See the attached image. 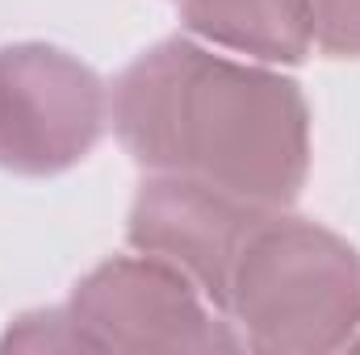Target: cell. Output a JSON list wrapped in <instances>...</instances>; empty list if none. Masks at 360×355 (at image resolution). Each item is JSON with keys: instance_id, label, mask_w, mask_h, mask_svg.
<instances>
[{"instance_id": "cell-1", "label": "cell", "mask_w": 360, "mask_h": 355, "mask_svg": "<svg viewBox=\"0 0 360 355\" xmlns=\"http://www.w3.org/2000/svg\"><path fill=\"white\" fill-rule=\"evenodd\" d=\"M109 117L139 168L205 180L269 209H289L310 176L302 84L193 38L143 51L113 80Z\"/></svg>"}, {"instance_id": "cell-2", "label": "cell", "mask_w": 360, "mask_h": 355, "mask_svg": "<svg viewBox=\"0 0 360 355\" xmlns=\"http://www.w3.org/2000/svg\"><path fill=\"white\" fill-rule=\"evenodd\" d=\"M226 314L252 351H340L360 330V251L310 217L269 209L235 260Z\"/></svg>"}, {"instance_id": "cell-3", "label": "cell", "mask_w": 360, "mask_h": 355, "mask_svg": "<svg viewBox=\"0 0 360 355\" xmlns=\"http://www.w3.org/2000/svg\"><path fill=\"white\" fill-rule=\"evenodd\" d=\"M72 326L84 351H239L205 293L155 255H113L72 288Z\"/></svg>"}, {"instance_id": "cell-4", "label": "cell", "mask_w": 360, "mask_h": 355, "mask_svg": "<svg viewBox=\"0 0 360 355\" xmlns=\"http://www.w3.org/2000/svg\"><path fill=\"white\" fill-rule=\"evenodd\" d=\"M109 121V92L76 55L51 42L0 46V168L59 176L76 168Z\"/></svg>"}, {"instance_id": "cell-5", "label": "cell", "mask_w": 360, "mask_h": 355, "mask_svg": "<svg viewBox=\"0 0 360 355\" xmlns=\"http://www.w3.org/2000/svg\"><path fill=\"white\" fill-rule=\"evenodd\" d=\"M264 213L269 205L243 201L205 180L151 172L130 205L126 239L134 251L184 272L214 309H226L235 260Z\"/></svg>"}, {"instance_id": "cell-6", "label": "cell", "mask_w": 360, "mask_h": 355, "mask_svg": "<svg viewBox=\"0 0 360 355\" xmlns=\"http://www.w3.org/2000/svg\"><path fill=\"white\" fill-rule=\"evenodd\" d=\"M180 21L193 38L260 63H302L314 46L310 0H184Z\"/></svg>"}, {"instance_id": "cell-7", "label": "cell", "mask_w": 360, "mask_h": 355, "mask_svg": "<svg viewBox=\"0 0 360 355\" xmlns=\"http://www.w3.org/2000/svg\"><path fill=\"white\" fill-rule=\"evenodd\" d=\"M0 351H84V343L63 305V309H38V314L17 318L8 335L0 339Z\"/></svg>"}, {"instance_id": "cell-8", "label": "cell", "mask_w": 360, "mask_h": 355, "mask_svg": "<svg viewBox=\"0 0 360 355\" xmlns=\"http://www.w3.org/2000/svg\"><path fill=\"white\" fill-rule=\"evenodd\" d=\"M314 42L335 59H360V0H310Z\"/></svg>"}]
</instances>
